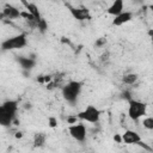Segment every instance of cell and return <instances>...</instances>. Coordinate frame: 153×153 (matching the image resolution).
<instances>
[{"instance_id":"obj_26","label":"cell","mask_w":153,"mask_h":153,"mask_svg":"<svg viewBox=\"0 0 153 153\" xmlns=\"http://www.w3.org/2000/svg\"><path fill=\"white\" fill-rule=\"evenodd\" d=\"M151 41H152V43H153V35L151 36Z\"/></svg>"},{"instance_id":"obj_11","label":"cell","mask_w":153,"mask_h":153,"mask_svg":"<svg viewBox=\"0 0 153 153\" xmlns=\"http://www.w3.org/2000/svg\"><path fill=\"white\" fill-rule=\"evenodd\" d=\"M17 62L18 65L22 67L23 71H31L33 69V67L36 66V60L35 57H29V56H17Z\"/></svg>"},{"instance_id":"obj_4","label":"cell","mask_w":153,"mask_h":153,"mask_svg":"<svg viewBox=\"0 0 153 153\" xmlns=\"http://www.w3.org/2000/svg\"><path fill=\"white\" fill-rule=\"evenodd\" d=\"M147 112V104L145 102L137 99H129L128 100V116L133 121H139L142 118Z\"/></svg>"},{"instance_id":"obj_27","label":"cell","mask_w":153,"mask_h":153,"mask_svg":"<svg viewBox=\"0 0 153 153\" xmlns=\"http://www.w3.org/2000/svg\"><path fill=\"white\" fill-rule=\"evenodd\" d=\"M20 1H22V0H20Z\"/></svg>"},{"instance_id":"obj_13","label":"cell","mask_w":153,"mask_h":153,"mask_svg":"<svg viewBox=\"0 0 153 153\" xmlns=\"http://www.w3.org/2000/svg\"><path fill=\"white\" fill-rule=\"evenodd\" d=\"M22 4L25 6V8H26V11H29L37 20H39L42 17H41V13H39V10H38V7H37V5H35L33 2H27L26 0H22Z\"/></svg>"},{"instance_id":"obj_20","label":"cell","mask_w":153,"mask_h":153,"mask_svg":"<svg viewBox=\"0 0 153 153\" xmlns=\"http://www.w3.org/2000/svg\"><path fill=\"white\" fill-rule=\"evenodd\" d=\"M76 120H79V118H78V116L75 115L74 117H68L67 122H68V124H73V123H75V122H76Z\"/></svg>"},{"instance_id":"obj_1","label":"cell","mask_w":153,"mask_h":153,"mask_svg":"<svg viewBox=\"0 0 153 153\" xmlns=\"http://www.w3.org/2000/svg\"><path fill=\"white\" fill-rule=\"evenodd\" d=\"M19 108L17 99H7L0 106V124L2 127H10L16 118Z\"/></svg>"},{"instance_id":"obj_7","label":"cell","mask_w":153,"mask_h":153,"mask_svg":"<svg viewBox=\"0 0 153 153\" xmlns=\"http://www.w3.org/2000/svg\"><path fill=\"white\" fill-rule=\"evenodd\" d=\"M68 133L72 136V139H74L78 142H84L87 136V129H86L85 124L81 122H75V123L71 124L68 127Z\"/></svg>"},{"instance_id":"obj_24","label":"cell","mask_w":153,"mask_h":153,"mask_svg":"<svg viewBox=\"0 0 153 153\" xmlns=\"http://www.w3.org/2000/svg\"><path fill=\"white\" fill-rule=\"evenodd\" d=\"M148 8H149V10H151V12L153 13V4H151V5L148 6Z\"/></svg>"},{"instance_id":"obj_22","label":"cell","mask_w":153,"mask_h":153,"mask_svg":"<svg viewBox=\"0 0 153 153\" xmlns=\"http://www.w3.org/2000/svg\"><path fill=\"white\" fill-rule=\"evenodd\" d=\"M22 136H23V133H22V131H18V133H16V137H17V139H20Z\"/></svg>"},{"instance_id":"obj_5","label":"cell","mask_w":153,"mask_h":153,"mask_svg":"<svg viewBox=\"0 0 153 153\" xmlns=\"http://www.w3.org/2000/svg\"><path fill=\"white\" fill-rule=\"evenodd\" d=\"M76 116L82 122H87V123H91V124H97L99 122V120H100L102 111L97 106L90 104L85 109H82L81 111H79L76 114Z\"/></svg>"},{"instance_id":"obj_6","label":"cell","mask_w":153,"mask_h":153,"mask_svg":"<svg viewBox=\"0 0 153 153\" xmlns=\"http://www.w3.org/2000/svg\"><path fill=\"white\" fill-rule=\"evenodd\" d=\"M66 7L68 8L71 16L78 20V22H85V20H90L92 17H91V13H90V10L85 6H72L71 4H66Z\"/></svg>"},{"instance_id":"obj_18","label":"cell","mask_w":153,"mask_h":153,"mask_svg":"<svg viewBox=\"0 0 153 153\" xmlns=\"http://www.w3.org/2000/svg\"><path fill=\"white\" fill-rule=\"evenodd\" d=\"M105 44H106V38H105V37H99V38L96 41L94 47H97V48H102V47H104Z\"/></svg>"},{"instance_id":"obj_8","label":"cell","mask_w":153,"mask_h":153,"mask_svg":"<svg viewBox=\"0 0 153 153\" xmlns=\"http://www.w3.org/2000/svg\"><path fill=\"white\" fill-rule=\"evenodd\" d=\"M121 135H122V142H124L127 145H139L142 141L140 134L131 129L124 130V133Z\"/></svg>"},{"instance_id":"obj_2","label":"cell","mask_w":153,"mask_h":153,"mask_svg":"<svg viewBox=\"0 0 153 153\" xmlns=\"http://www.w3.org/2000/svg\"><path fill=\"white\" fill-rule=\"evenodd\" d=\"M82 85L84 84L81 81H76V80H71L67 84H65L62 86V90H61L63 99L67 103H69L71 105L76 104L78 98H79L80 92H81V88H82Z\"/></svg>"},{"instance_id":"obj_10","label":"cell","mask_w":153,"mask_h":153,"mask_svg":"<svg viewBox=\"0 0 153 153\" xmlns=\"http://www.w3.org/2000/svg\"><path fill=\"white\" fill-rule=\"evenodd\" d=\"M133 16H134L133 12H130V11H123L122 13H120V14H117V16L114 17L111 24H112V26H122V25L129 23L133 19Z\"/></svg>"},{"instance_id":"obj_21","label":"cell","mask_w":153,"mask_h":153,"mask_svg":"<svg viewBox=\"0 0 153 153\" xmlns=\"http://www.w3.org/2000/svg\"><path fill=\"white\" fill-rule=\"evenodd\" d=\"M114 141H116L117 143H121V142H122V135L116 134V135L114 136Z\"/></svg>"},{"instance_id":"obj_9","label":"cell","mask_w":153,"mask_h":153,"mask_svg":"<svg viewBox=\"0 0 153 153\" xmlns=\"http://www.w3.org/2000/svg\"><path fill=\"white\" fill-rule=\"evenodd\" d=\"M1 17L2 18H6V19H10V20H16V19H18V18L22 17V11H19L16 6H12V5H8L7 4L2 8Z\"/></svg>"},{"instance_id":"obj_17","label":"cell","mask_w":153,"mask_h":153,"mask_svg":"<svg viewBox=\"0 0 153 153\" xmlns=\"http://www.w3.org/2000/svg\"><path fill=\"white\" fill-rule=\"evenodd\" d=\"M142 126H143V128H146L147 130H153V117H152V116L145 117V118L142 120Z\"/></svg>"},{"instance_id":"obj_16","label":"cell","mask_w":153,"mask_h":153,"mask_svg":"<svg viewBox=\"0 0 153 153\" xmlns=\"http://www.w3.org/2000/svg\"><path fill=\"white\" fill-rule=\"evenodd\" d=\"M36 29H38L39 32L44 33V32L48 30V23H47V20H45L44 18H41L39 20H37V23H36Z\"/></svg>"},{"instance_id":"obj_14","label":"cell","mask_w":153,"mask_h":153,"mask_svg":"<svg viewBox=\"0 0 153 153\" xmlns=\"http://www.w3.org/2000/svg\"><path fill=\"white\" fill-rule=\"evenodd\" d=\"M47 141V135L44 133H36L33 135V147H42Z\"/></svg>"},{"instance_id":"obj_23","label":"cell","mask_w":153,"mask_h":153,"mask_svg":"<svg viewBox=\"0 0 153 153\" xmlns=\"http://www.w3.org/2000/svg\"><path fill=\"white\" fill-rule=\"evenodd\" d=\"M131 2H133V4H142L143 0H131Z\"/></svg>"},{"instance_id":"obj_3","label":"cell","mask_w":153,"mask_h":153,"mask_svg":"<svg viewBox=\"0 0 153 153\" xmlns=\"http://www.w3.org/2000/svg\"><path fill=\"white\" fill-rule=\"evenodd\" d=\"M27 45V38L26 33L22 32L14 36H11L2 41L1 43V50L2 51H10V50H19Z\"/></svg>"},{"instance_id":"obj_15","label":"cell","mask_w":153,"mask_h":153,"mask_svg":"<svg viewBox=\"0 0 153 153\" xmlns=\"http://www.w3.org/2000/svg\"><path fill=\"white\" fill-rule=\"evenodd\" d=\"M139 80V75L136 73H127L122 78V82L126 85H134Z\"/></svg>"},{"instance_id":"obj_12","label":"cell","mask_w":153,"mask_h":153,"mask_svg":"<svg viewBox=\"0 0 153 153\" xmlns=\"http://www.w3.org/2000/svg\"><path fill=\"white\" fill-rule=\"evenodd\" d=\"M124 11V0H112L111 5L106 8V13L109 16H117Z\"/></svg>"},{"instance_id":"obj_25","label":"cell","mask_w":153,"mask_h":153,"mask_svg":"<svg viewBox=\"0 0 153 153\" xmlns=\"http://www.w3.org/2000/svg\"><path fill=\"white\" fill-rule=\"evenodd\" d=\"M148 35H149V37H151V36L153 35V30H149V31H148Z\"/></svg>"},{"instance_id":"obj_19","label":"cell","mask_w":153,"mask_h":153,"mask_svg":"<svg viewBox=\"0 0 153 153\" xmlns=\"http://www.w3.org/2000/svg\"><path fill=\"white\" fill-rule=\"evenodd\" d=\"M48 124H49L50 128H55L57 126V120L55 117H49L48 118Z\"/></svg>"}]
</instances>
